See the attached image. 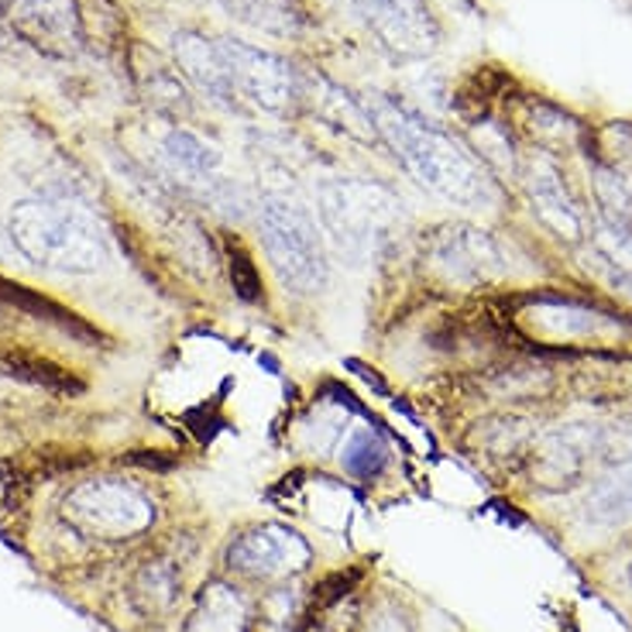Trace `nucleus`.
Segmentation results:
<instances>
[{
	"mask_svg": "<svg viewBox=\"0 0 632 632\" xmlns=\"http://www.w3.org/2000/svg\"><path fill=\"white\" fill-rule=\"evenodd\" d=\"M368 117L409 169V176L430 193H437L441 200L457 207H488L495 200L488 172L450 135L423 121L417 111H409L406 103L375 94L368 97Z\"/></svg>",
	"mask_w": 632,
	"mask_h": 632,
	"instance_id": "obj_1",
	"label": "nucleus"
},
{
	"mask_svg": "<svg viewBox=\"0 0 632 632\" xmlns=\"http://www.w3.org/2000/svg\"><path fill=\"white\" fill-rule=\"evenodd\" d=\"M11 241L28 261L65 275L107 265V237L90 210L62 200H25L11 210Z\"/></svg>",
	"mask_w": 632,
	"mask_h": 632,
	"instance_id": "obj_2",
	"label": "nucleus"
},
{
	"mask_svg": "<svg viewBox=\"0 0 632 632\" xmlns=\"http://www.w3.org/2000/svg\"><path fill=\"white\" fill-rule=\"evenodd\" d=\"M261 241L282 286L307 296L326 282V248L313 213L286 193H269L258 213Z\"/></svg>",
	"mask_w": 632,
	"mask_h": 632,
	"instance_id": "obj_3",
	"label": "nucleus"
},
{
	"mask_svg": "<svg viewBox=\"0 0 632 632\" xmlns=\"http://www.w3.org/2000/svg\"><path fill=\"white\" fill-rule=\"evenodd\" d=\"M317 213L331 241L351 258L372 251L399 216V200L379 183L331 179L317 193Z\"/></svg>",
	"mask_w": 632,
	"mask_h": 632,
	"instance_id": "obj_4",
	"label": "nucleus"
},
{
	"mask_svg": "<svg viewBox=\"0 0 632 632\" xmlns=\"http://www.w3.org/2000/svg\"><path fill=\"white\" fill-rule=\"evenodd\" d=\"M62 509L79 530L107 540L138 536L156 522V503L135 485L114 482V478H94V482L76 485L65 495Z\"/></svg>",
	"mask_w": 632,
	"mask_h": 632,
	"instance_id": "obj_5",
	"label": "nucleus"
},
{
	"mask_svg": "<svg viewBox=\"0 0 632 632\" xmlns=\"http://www.w3.org/2000/svg\"><path fill=\"white\" fill-rule=\"evenodd\" d=\"M216 49H221L227 73L237 97H248L251 103H258L261 111H286L296 100V73L293 65L269 52L248 46L241 38H216Z\"/></svg>",
	"mask_w": 632,
	"mask_h": 632,
	"instance_id": "obj_6",
	"label": "nucleus"
},
{
	"mask_svg": "<svg viewBox=\"0 0 632 632\" xmlns=\"http://www.w3.org/2000/svg\"><path fill=\"white\" fill-rule=\"evenodd\" d=\"M351 4L388 52L423 59L441 46V25L426 0H351Z\"/></svg>",
	"mask_w": 632,
	"mask_h": 632,
	"instance_id": "obj_7",
	"label": "nucleus"
},
{
	"mask_svg": "<svg viewBox=\"0 0 632 632\" xmlns=\"http://www.w3.org/2000/svg\"><path fill=\"white\" fill-rule=\"evenodd\" d=\"M310 557H313L310 543L296 530L275 526V522L241 533L227 550L231 568L248 578H289L307 568Z\"/></svg>",
	"mask_w": 632,
	"mask_h": 632,
	"instance_id": "obj_8",
	"label": "nucleus"
},
{
	"mask_svg": "<svg viewBox=\"0 0 632 632\" xmlns=\"http://www.w3.org/2000/svg\"><path fill=\"white\" fill-rule=\"evenodd\" d=\"M11 25L49 55H73L83 41L76 0H14Z\"/></svg>",
	"mask_w": 632,
	"mask_h": 632,
	"instance_id": "obj_9",
	"label": "nucleus"
},
{
	"mask_svg": "<svg viewBox=\"0 0 632 632\" xmlns=\"http://www.w3.org/2000/svg\"><path fill=\"white\" fill-rule=\"evenodd\" d=\"M433 265L457 282H485L503 269V251L485 231L447 227L433 241Z\"/></svg>",
	"mask_w": 632,
	"mask_h": 632,
	"instance_id": "obj_10",
	"label": "nucleus"
},
{
	"mask_svg": "<svg viewBox=\"0 0 632 632\" xmlns=\"http://www.w3.org/2000/svg\"><path fill=\"white\" fill-rule=\"evenodd\" d=\"M172 52H176L179 70L200 86V90H207L213 100H234L237 97L231 73H227V62H224L221 49H216V41L196 35V32H179L176 38H172Z\"/></svg>",
	"mask_w": 632,
	"mask_h": 632,
	"instance_id": "obj_11",
	"label": "nucleus"
},
{
	"mask_svg": "<svg viewBox=\"0 0 632 632\" xmlns=\"http://www.w3.org/2000/svg\"><path fill=\"white\" fill-rule=\"evenodd\" d=\"M186 632H248V608L231 584L203 587L200 605L189 616Z\"/></svg>",
	"mask_w": 632,
	"mask_h": 632,
	"instance_id": "obj_12",
	"label": "nucleus"
},
{
	"mask_svg": "<svg viewBox=\"0 0 632 632\" xmlns=\"http://www.w3.org/2000/svg\"><path fill=\"white\" fill-rule=\"evenodd\" d=\"M530 189H533V203H536V213L547 221L560 237H578L581 234V213L574 210L568 189H563L560 176L550 169V165H540L530 179Z\"/></svg>",
	"mask_w": 632,
	"mask_h": 632,
	"instance_id": "obj_13",
	"label": "nucleus"
},
{
	"mask_svg": "<svg viewBox=\"0 0 632 632\" xmlns=\"http://www.w3.org/2000/svg\"><path fill=\"white\" fill-rule=\"evenodd\" d=\"M162 156L189 183H207V179H213V172L221 169V151H216L213 145H207L203 138H196L193 131H183V127H172L165 135Z\"/></svg>",
	"mask_w": 632,
	"mask_h": 632,
	"instance_id": "obj_14",
	"label": "nucleus"
},
{
	"mask_svg": "<svg viewBox=\"0 0 632 632\" xmlns=\"http://www.w3.org/2000/svg\"><path fill=\"white\" fill-rule=\"evenodd\" d=\"M388 461V447L382 444L379 433L372 430H358L351 441H347L344 454H340V464L344 471H351L355 478H375L382 474Z\"/></svg>",
	"mask_w": 632,
	"mask_h": 632,
	"instance_id": "obj_15",
	"label": "nucleus"
},
{
	"mask_svg": "<svg viewBox=\"0 0 632 632\" xmlns=\"http://www.w3.org/2000/svg\"><path fill=\"white\" fill-rule=\"evenodd\" d=\"M224 4L237 17L251 21V25H258V28H282L278 21L289 17V11H286L282 0H224Z\"/></svg>",
	"mask_w": 632,
	"mask_h": 632,
	"instance_id": "obj_16",
	"label": "nucleus"
},
{
	"mask_svg": "<svg viewBox=\"0 0 632 632\" xmlns=\"http://www.w3.org/2000/svg\"><path fill=\"white\" fill-rule=\"evenodd\" d=\"M629 506H632V482H625V478H616V482H608L595 495V516H605V519L625 516Z\"/></svg>",
	"mask_w": 632,
	"mask_h": 632,
	"instance_id": "obj_17",
	"label": "nucleus"
},
{
	"mask_svg": "<svg viewBox=\"0 0 632 632\" xmlns=\"http://www.w3.org/2000/svg\"><path fill=\"white\" fill-rule=\"evenodd\" d=\"M0 4H14V0H0Z\"/></svg>",
	"mask_w": 632,
	"mask_h": 632,
	"instance_id": "obj_18",
	"label": "nucleus"
},
{
	"mask_svg": "<svg viewBox=\"0 0 632 632\" xmlns=\"http://www.w3.org/2000/svg\"><path fill=\"white\" fill-rule=\"evenodd\" d=\"M629 581H632V568H629Z\"/></svg>",
	"mask_w": 632,
	"mask_h": 632,
	"instance_id": "obj_19",
	"label": "nucleus"
}]
</instances>
